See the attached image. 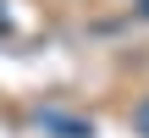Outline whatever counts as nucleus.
<instances>
[{
  "label": "nucleus",
  "instance_id": "f03ea898",
  "mask_svg": "<svg viewBox=\"0 0 149 138\" xmlns=\"http://www.w3.org/2000/svg\"><path fill=\"white\" fill-rule=\"evenodd\" d=\"M133 127H138V138H149V100L138 105V111H133Z\"/></svg>",
  "mask_w": 149,
  "mask_h": 138
},
{
  "label": "nucleus",
  "instance_id": "f257e3e1",
  "mask_svg": "<svg viewBox=\"0 0 149 138\" xmlns=\"http://www.w3.org/2000/svg\"><path fill=\"white\" fill-rule=\"evenodd\" d=\"M39 127L55 133V138H94V127L83 116H66V111H39Z\"/></svg>",
  "mask_w": 149,
  "mask_h": 138
},
{
  "label": "nucleus",
  "instance_id": "7ed1b4c3",
  "mask_svg": "<svg viewBox=\"0 0 149 138\" xmlns=\"http://www.w3.org/2000/svg\"><path fill=\"white\" fill-rule=\"evenodd\" d=\"M138 11H144V17H149V0H138Z\"/></svg>",
  "mask_w": 149,
  "mask_h": 138
},
{
  "label": "nucleus",
  "instance_id": "20e7f679",
  "mask_svg": "<svg viewBox=\"0 0 149 138\" xmlns=\"http://www.w3.org/2000/svg\"><path fill=\"white\" fill-rule=\"evenodd\" d=\"M0 28H6V22H0Z\"/></svg>",
  "mask_w": 149,
  "mask_h": 138
}]
</instances>
